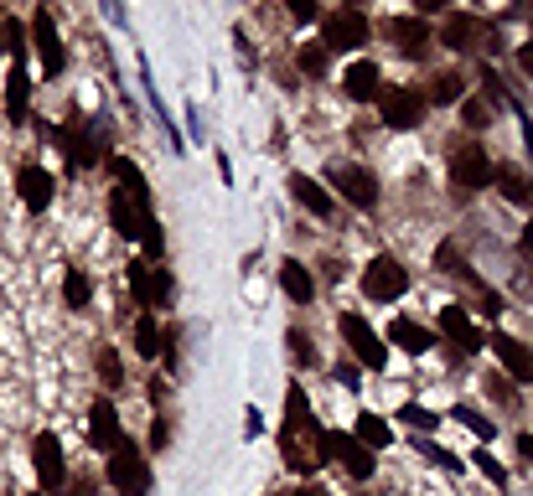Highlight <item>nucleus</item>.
Here are the masks:
<instances>
[{
  "instance_id": "obj_23",
  "label": "nucleus",
  "mask_w": 533,
  "mask_h": 496,
  "mask_svg": "<svg viewBox=\"0 0 533 496\" xmlns=\"http://www.w3.org/2000/svg\"><path fill=\"white\" fill-rule=\"evenodd\" d=\"M280 285H285V295H290L295 305H311V300H316V279H311V269H306V264H295V259L280 264Z\"/></svg>"
},
{
  "instance_id": "obj_3",
  "label": "nucleus",
  "mask_w": 533,
  "mask_h": 496,
  "mask_svg": "<svg viewBox=\"0 0 533 496\" xmlns=\"http://www.w3.org/2000/svg\"><path fill=\"white\" fill-rule=\"evenodd\" d=\"M109 223H114L120 238H145V228L156 223V217H151V197H135V192H125V186H114V192H109Z\"/></svg>"
},
{
  "instance_id": "obj_41",
  "label": "nucleus",
  "mask_w": 533,
  "mask_h": 496,
  "mask_svg": "<svg viewBox=\"0 0 533 496\" xmlns=\"http://www.w3.org/2000/svg\"><path fill=\"white\" fill-rule=\"evenodd\" d=\"M477 465H482V476H492V481H502V465H497V460H487V455H477Z\"/></svg>"
},
{
  "instance_id": "obj_9",
  "label": "nucleus",
  "mask_w": 533,
  "mask_h": 496,
  "mask_svg": "<svg viewBox=\"0 0 533 496\" xmlns=\"http://www.w3.org/2000/svg\"><path fill=\"white\" fill-rule=\"evenodd\" d=\"M32 465H37L42 491H63V486H68V455H63V440H57V434H37Z\"/></svg>"
},
{
  "instance_id": "obj_25",
  "label": "nucleus",
  "mask_w": 533,
  "mask_h": 496,
  "mask_svg": "<svg viewBox=\"0 0 533 496\" xmlns=\"http://www.w3.org/2000/svg\"><path fill=\"white\" fill-rule=\"evenodd\" d=\"M135 352H140L145 362H156V357L166 352V331H161V321L151 316V310H145V316L135 321Z\"/></svg>"
},
{
  "instance_id": "obj_32",
  "label": "nucleus",
  "mask_w": 533,
  "mask_h": 496,
  "mask_svg": "<svg viewBox=\"0 0 533 496\" xmlns=\"http://www.w3.org/2000/svg\"><path fill=\"white\" fill-rule=\"evenodd\" d=\"M497 186H502V197H508V202H528L533 197V186L518 171H497Z\"/></svg>"
},
{
  "instance_id": "obj_27",
  "label": "nucleus",
  "mask_w": 533,
  "mask_h": 496,
  "mask_svg": "<svg viewBox=\"0 0 533 496\" xmlns=\"http://www.w3.org/2000/svg\"><path fill=\"white\" fill-rule=\"evenodd\" d=\"M352 440L368 445V450H383V445L394 440V434H389V424H383L378 414H358V429H352Z\"/></svg>"
},
{
  "instance_id": "obj_6",
  "label": "nucleus",
  "mask_w": 533,
  "mask_h": 496,
  "mask_svg": "<svg viewBox=\"0 0 533 496\" xmlns=\"http://www.w3.org/2000/svg\"><path fill=\"white\" fill-rule=\"evenodd\" d=\"M451 181L461 186V192H482V186L497 181V166H492V155L482 145H461L451 155Z\"/></svg>"
},
{
  "instance_id": "obj_35",
  "label": "nucleus",
  "mask_w": 533,
  "mask_h": 496,
  "mask_svg": "<svg viewBox=\"0 0 533 496\" xmlns=\"http://www.w3.org/2000/svg\"><path fill=\"white\" fill-rule=\"evenodd\" d=\"M461 414V424L471 429V434H482V440H492V419L487 414H477V409H456Z\"/></svg>"
},
{
  "instance_id": "obj_43",
  "label": "nucleus",
  "mask_w": 533,
  "mask_h": 496,
  "mask_svg": "<svg viewBox=\"0 0 533 496\" xmlns=\"http://www.w3.org/2000/svg\"><path fill=\"white\" fill-rule=\"evenodd\" d=\"M518 450H523V455L533 460V434H523V440H518Z\"/></svg>"
},
{
  "instance_id": "obj_13",
  "label": "nucleus",
  "mask_w": 533,
  "mask_h": 496,
  "mask_svg": "<svg viewBox=\"0 0 533 496\" xmlns=\"http://www.w3.org/2000/svg\"><path fill=\"white\" fill-rule=\"evenodd\" d=\"M332 186L352 202V207H378V181L363 166H332Z\"/></svg>"
},
{
  "instance_id": "obj_22",
  "label": "nucleus",
  "mask_w": 533,
  "mask_h": 496,
  "mask_svg": "<svg viewBox=\"0 0 533 496\" xmlns=\"http://www.w3.org/2000/svg\"><path fill=\"white\" fill-rule=\"evenodd\" d=\"M440 42H446L451 52H471V47L482 42V21L466 16V11H456V16H446V26H440Z\"/></svg>"
},
{
  "instance_id": "obj_19",
  "label": "nucleus",
  "mask_w": 533,
  "mask_h": 496,
  "mask_svg": "<svg viewBox=\"0 0 533 496\" xmlns=\"http://www.w3.org/2000/svg\"><path fill=\"white\" fill-rule=\"evenodd\" d=\"M26 104H32V73H26V57H16L11 62V78H6V119L21 124Z\"/></svg>"
},
{
  "instance_id": "obj_20",
  "label": "nucleus",
  "mask_w": 533,
  "mask_h": 496,
  "mask_svg": "<svg viewBox=\"0 0 533 496\" xmlns=\"http://www.w3.org/2000/svg\"><path fill=\"white\" fill-rule=\"evenodd\" d=\"M290 197L301 202L311 217H337V202H332V192L321 181H311V176H290Z\"/></svg>"
},
{
  "instance_id": "obj_30",
  "label": "nucleus",
  "mask_w": 533,
  "mask_h": 496,
  "mask_svg": "<svg viewBox=\"0 0 533 496\" xmlns=\"http://www.w3.org/2000/svg\"><path fill=\"white\" fill-rule=\"evenodd\" d=\"M88 295H94V290H88V274H83V269H68V274H63V300H68L73 310H83Z\"/></svg>"
},
{
  "instance_id": "obj_18",
  "label": "nucleus",
  "mask_w": 533,
  "mask_h": 496,
  "mask_svg": "<svg viewBox=\"0 0 533 496\" xmlns=\"http://www.w3.org/2000/svg\"><path fill=\"white\" fill-rule=\"evenodd\" d=\"M440 336L456 341L461 352H482V331L466 321V310H461V305H446V310H440Z\"/></svg>"
},
{
  "instance_id": "obj_15",
  "label": "nucleus",
  "mask_w": 533,
  "mask_h": 496,
  "mask_svg": "<svg viewBox=\"0 0 533 496\" xmlns=\"http://www.w3.org/2000/svg\"><path fill=\"white\" fill-rule=\"evenodd\" d=\"M492 352H497L502 367H508V378H518V383L533 378V352L523 347V341H513L508 331H497V336H492Z\"/></svg>"
},
{
  "instance_id": "obj_33",
  "label": "nucleus",
  "mask_w": 533,
  "mask_h": 496,
  "mask_svg": "<svg viewBox=\"0 0 533 496\" xmlns=\"http://www.w3.org/2000/svg\"><path fill=\"white\" fill-rule=\"evenodd\" d=\"M99 383H104V388H120V383H125V367H120V357H114L109 347L99 352Z\"/></svg>"
},
{
  "instance_id": "obj_21",
  "label": "nucleus",
  "mask_w": 533,
  "mask_h": 496,
  "mask_svg": "<svg viewBox=\"0 0 533 496\" xmlns=\"http://www.w3.org/2000/svg\"><path fill=\"white\" fill-rule=\"evenodd\" d=\"M63 150H68V166L73 171H88V166H99V145H94V135H88V124H68L63 135Z\"/></svg>"
},
{
  "instance_id": "obj_34",
  "label": "nucleus",
  "mask_w": 533,
  "mask_h": 496,
  "mask_svg": "<svg viewBox=\"0 0 533 496\" xmlns=\"http://www.w3.org/2000/svg\"><path fill=\"white\" fill-rule=\"evenodd\" d=\"M301 73H311V78H321V73H327V47L306 42V47H301Z\"/></svg>"
},
{
  "instance_id": "obj_24",
  "label": "nucleus",
  "mask_w": 533,
  "mask_h": 496,
  "mask_svg": "<svg viewBox=\"0 0 533 496\" xmlns=\"http://www.w3.org/2000/svg\"><path fill=\"white\" fill-rule=\"evenodd\" d=\"M389 341H394V347H404V352H414V357H420V352H430V331L420 326V321H409V316H394L389 321Z\"/></svg>"
},
{
  "instance_id": "obj_39",
  "label": "nucleus",
  "mask_w": 533,
  "mask_h": 496,
  "mask_svg": "<svg viewBox=\"0 0 533 496\" xmlns=\"http://www.w3.org/2000/svg\"><path fill=\"white\" fill-rule=\"evenodd\" d=\"M518 68L533 78V42H523V47H518Z\"/></svg>"
},
{
  "instance_id": "obj_42",
  "label": "nucleus",
  "mask_w": 533,
  "mask_h": 496,
  "mask_svg": "<svg viewBox=\"0 0 533 496\" xmlns=\"http://www.w3.org/2000/svg\"><path fill=\"white\" fill-rule=\"evenodd\" d=\"M523 248H528V254H533V217H528V223H523Z\"/></svg>"
},
{
  "instance_id": "obj_29",
  "label": "nucleus",
  "mask_w": 533,
  "mask_h": 496,
  "mask_svg": "<svg viewBox=\"0 0 533 496\" xmlns=\"http://www.w3.org/2000/svg\"><path fill=\"white\" fill-rule=\"evenodd\" d=\"M466 93V83H461V73H440V78H430V93H425V104L435 99V104H456Z\"/></svg>"
},
{
  "instance_id": "obj_44",
  "label": "nucleus",
  "mask_w": 533,
  "mask_h": 496,
  "mask_svg": "<svg viewBox=\"0 0 533 496\" xmlns=\"http://www.w3.org/2000/svg\"><path fill=\"white\" fill-rule=\"evenodd\" d=\"M290 496H327V491H321V486H301V491H290Z\"/></svg>"
},
{
  "instance_id": "obj_36",
  "label": "nucleus",
  "mask_w": 533,
  "mask_h": 496,
  "mask_svg": "<svg viewBox=\"0 0 533 496\" xmlns=\"http://www.w3.org/2000/svg\"><path fill=\"white\" fill-rule=\"evenodd\" d=\"M399 414H404V419H409L414 429H430V424H435V414H430V409H420V403H404Z\"/></svg>"
},
{
  "instance_id": "obj_26",
  "label": "nucleus",
  "mask_w": 533,
  "mask_h": 496,
  "mask_svg": "<svg viewBox=\"0 0 533 496\" xmlns=\"http://www.w3.org/2000/svg\"><path fill=\"white\" fill-rule=\"evenodd\" d=\"M306 429H316L311 403H306L301 388H290V393H285V440H290V434H306Z\"/></svg>"
},
{
  "instance_id": "obj_11",
  "label": "nucleus",
  "mask_w": 533,
  "mask_h": 496,
  "mask_svg": "<svg viewBox=\"0 0 533 496\" xmlns=\"http://www.w3.org/2000/svg\"><path fill=\"white\" fill-rule=\"evenodd\" d=\"M88 440H94V450H104V455H114V450L125 445L120 409L109 403V393H104V398H94V409H88Z\"/></svg>"
},
{
  "instance_id": "obj_17",
  "label": "nucleus",
  "mask_w": 533,
  "mask_h": 496,
  "mask_svg": "<svg viewBox=\"0 0 533 496\" xmlns=\"http://www.w3.org/2000/svg\"><path fill=\"white\" fill-rule=\"evenodd\" d=\"M16 192H21L26 212H47V207H52V176H47L42 166H21Z\"/></svg>"
},
{
  "instance_id": "obj_31",
  "label": "nucleus",
  "mask_w": 533,
  "mask_h": 496,
  "mask_svg": "<svg viewBox=\"0 0 533 496\" xmlns=\"http://www.w3.org/2000/svg\"><path fill=\"white\" fill-rule=\"evenodd\" d=\"M21 42H26V26H21L16 16H0V52L21 57Z\"/></svg>"
},
{
  "instance_id": "obj_38",
  "label": "nucleus",
  "mask_w": 533,
  "mask_h": 496,
  "mask_svg": "<svg viewBox=\"0 0 533 496\" xmlns=\"http://www.w3.org/2000/svg\"><path fill=\"white\" fill-rule=\"evenodd\" d=\"M466 124H471V130H482V124H487V104L466 99Z\"/></svg>"
},
{
  "instance_id": "obj_40",
  "label": "nucleus",
  "mask_w": 533,
  "mask_h": 496,
  "mask_svg": "<svg viewBox=\"0 0 533 496\" xmlns=\"http://www.w3.org/2000/svg\"><path fill=\"white\" fill-rule=\"evenodd\" d=\"M290 16H295V21H316V6H306V0H295Z\"/></svg>"
},
{
  "instance_id": "obj_4",
  "label": "nucleus",
  "mask_w": 533,
  "mask_h": 496,
  "mask_svg": "<svg viewBox=\"0 0 533 496\" xmlns=\"http://www.w3.org/2000/svg\"><path fill=\"white\" fill-rule=\"evenodd\" d=\"M130 295L140 300V310H151V316H156L161 305H171L176 285H171L166 269H151V259H135L130 264Z\"/></svg>"
},
{
  "instance_id": "obj_16",
  "label": "nucleus",
  "mask_w": 533,
  "mask_h": 496,
  "mask_svg": "<svg viewBox=\"0 0 533 496\" xmlns=\"http://www.w3.org/2000/svg\"><path fill=\"white\" fill-rule=\"evenodd\" d=\"M389 37H394V47H399L404 57H425L430 26H425L420 16H394V21H389Z\"/></svg>"
},
{
  "instance_id": "obj_12",
  "label": "nucleus",
  "mask_w": 533,
  "mask_h": 496,
  "mask_svg": "<svg viewBox=\"0 0 533 496\" xmlns=\"http://www.w3.org/2000/svg\"><path fill=\"white\" fill-rule=\"evenodd\" d=\"M32 42H37V62H42L47 78H57L68 68V52H63V37H57V26H52V11L32 16Z\"/></svg>"
},
{
  "instance_id": "obj_2",
  "label": "nucleus",
  "mask_w": 533,
  "mask_h": 496,
  "mask_svg": "<svg viewBox=\"0 0 533 496\" xmlns=\"http://www.w3.org/2000/svg\"><path fill=\"white\" fill-rule=\"evenodd\" d=\"M109 486L120 496H151V460H145L130 440L109 455Z\"/></svg>"
},
{
  "instance_id": "obj_14",
  "label": "nucleus",
  "mask_w": 533,
  "mask_h": 496,
  "mask_svg": "<svg viewBox=\"0 0 533 496\" xmlns=\"http://www.w3.org/2000/svg\"><path fill=\"white\" fill-rule=\"evenodd\" d=\"M342 93L358 99V104H373V99H383V73L373 68V62H352V68L342 73Z\"/></svg>"
},
{
  "instance_id": "obj_37",
  "label": "nucleus",
  "mask_w": 533,
  "mask_h": 496,
  "mask_svg": "<svg viewBox=\"0 0 533 496\" xmlns=\"http://www.w3.org/2000/svg\"><path fill=\"white\" fill-rule=\"evenodd\" d=\"M290 352L301 357V362H316V347L306 341V331H290Z\"/></svg>"
},
{
  "instance_id": "obj_28",
  "label": "nucleus",
  "mask_w": 533,
  "mask_h": 496,
  "mask_svg": "<svg viewBox=\"0 0 533 496\" xmlns=\"http://www.w3.org/2000/svg\"><path fill=\"white\" fill-rule=\"evenodd\" d=\"M109 171H114V181H120L125 192H135V197H151V181L140 176V166H135V161H125V155H114Z\"/></svg>"
},
{
  "instance_id": "obj_5",
  "label": "nucleus",
  "mask_w": 533,
  "mask_h": 496,
  "mask_svg": "<svg viewBox=\"0 0 533 496\" xmlns=\"http://www.w3.org/2000/svg\"><path fill=\"white\" fill-rule=\"evenodd\" d=\"M363 290H368V300H399V295L409 290V269H404L394 254H378V259H368V269H363Z\"/></svg>"
},
{
  "instance_id": "obj_1",
  "label": "nucleus",
  "mask_w": 533,
  "mask_h": 496,
  "mask_svg": "<svg viewBox=\"0 0 533 496\" xmlns=\"http://www.w3.org/2000/svg\"><path fill=\"white\" fill-rule=\"evenodd\" d=\"M321 42H327V52H358L368 42V16L358 6H337L321 16Z\"/></svg>"
},
{
  "instance_id": "obj_10",
  "label": "nucleus",
  "mask_w": 533,
  "mask_h": 496,
  "mask_svg": "<svg viewBox=\"0 0 533 496\" xmlns=\"http://www.w3.org/2000/svg\"><path fill=\"white\" fill-rule=\"evenodd\" d=\"M321 445H327V455H337V460L347 465V476H352V481H368V476L378 471L373 450L358 445V440H352V434H342V429H327V434H321Z\"/></svg>"
},
{
  "instance_id": "obj_8",
  "label": "nucleus",
  "mask_w": 533,
  "mask_h": 496,
  "mask_svg": "<svg viewBox=\"0 0 533 496\" xmlns=\"http://www.w3.org/2000/svg\"><path fill=\"white\" fill-rule=\"evenodd\" d=\"M383 124L389 130H420V119H425V93H414V88H383Z\"/></svg>"
},
{
  "instance_id": "obj_7",
  "label": "nucleus",
  "mask_w": 533,
  "mask_h": 496,
  "mask_svg": "<svg viewBox=\"0 0 533 496\" xmlns=\"http://www.w3.org/2000/svg\"><path fill=\"white\" fill-rule=\"evenodd\" d=\"M342 326V341H347V347H352V357H358L363 367H383V362H389V347H383V341H378V331L363 321V316H352V310H347V316L337 321Z\"/></svg>"
}]
</instances>
